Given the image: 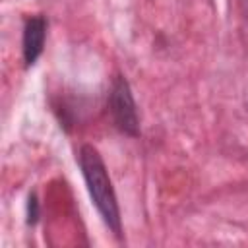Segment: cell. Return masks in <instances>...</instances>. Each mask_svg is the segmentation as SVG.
Listing matches in <instances>:
<instances>
[{
  "mask_svg": "<svg viewBox=\"0 0 248 248\" xmlns=\"http://www.w3.org/2000/svg\"><path fill=\"white\" fill-rule=\"evenodd\" d=\"M79 167H81V174H83V180L87 184L89 196H91L99 215L103 217L107 227L116 236H120L122 225H120V211H118L116 194H114L108 170H107L99 151L93 145H83L79 149Z\"/></svg>",
  "mask_w": 248,
  "mask_h": 248,
  "instance_id": "obj_1",
  "label": "cell"
},
{
  "mask_svg": "<svg viewBox=\"0 0 248 248\" xmlns=\"http://www.w3.org/2000/svg\"><path fill=\"white\" fill-rule=\"evenodd\" d=\"M108 112L112 116L114 126L122 134L132 136V138H136L140 134V116H138L136 101H134V95H132L128 81L122 76H116L112 85H110Z\"/></svg>",
  "mask_w": 248,
  "mask_h": 248,
  "instance_id": "obj_2",
  "label": "cell"
},
{
  "mask_svg": "<svg viewBox=\"0 0 248 248\" xmlns=\"http://www.w3.org/2000/svg\"><path fill=\"white\" fill-rule=\"evenodd\" d=\"M46 37V19L43 16H33L25 21L23 27V60L27 66H33L43 52Z\"/></svg>",
  "mask_w": 248,
  "mask_h": 248,
  "instance_id": "obj_3",
  "label": "cell"
},
{
  "mask_svg": "<svg viewBox=\"0 0 248 248\" xmlns=\"http://www.w3.org/2000/svg\"><path fill=\"white\" fill-rule=\"evenodd\" d=\"M37 215H39V211H37V200H35V196H31L29 198V223H35L37 221Z\"/></svg>",
  "mask_w": 248,
  "mask_h": 248,
  "instance_id": "obj_4",
  "label": "cell"
},
{
  "mask_svg": "<svg viewBox=\"0 0 248 248\" xmlns=\"http://www.w3.org/2000/svg\"><path fill=\"white\" fill-rule=\"evenodd\" d=\"M246 108H248V93H246Z\"/></svg>",
  "mask_w": 248,
  "mask_h": 248,
  "instance_id": "obj_5",
  "label": "cell"
}]
</instances>
